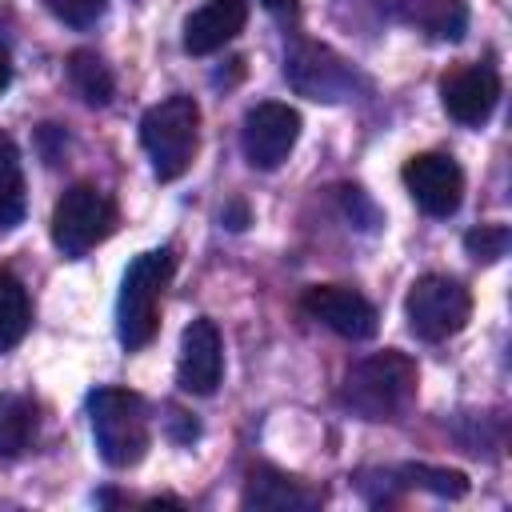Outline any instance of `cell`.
I'll return each mask as SVG.
<instances>
[{
    "label": "cell",
    "instance_id": "7a4b0ae2",
    "mask_svg": "<svg viewBox=\"0 0 512 512\" xmlns=\"http://www.w3.org/2000/svg\"><path fill=\"white\" fill-rule=\"evenodd\" d=\"M172 272H176L172 248H152V252H144L128 264V272L120 280V300H116V336L128 352L144 348L156 336L160 296H164Z\"/></svg>",
    "mask_w": 512,
    "mask_h": 512
},
{
    "label": "cell",
    "instance_id": "3957f363",
    "mask_svg": "<svg viewBox=\"0 0 512 512\" xmlns=\"http://www.w3.org/2000/svg\"><path fill=\"white\" fill-rule=\"evenodd\" d=\"M88 420H92L96 452L108 468H132L144 460L148 440H152V424H148V408L136 392L96 388L88 396Z\"/></svg>",
    "mask_w": 512,
    "mask_h": 512
},
{
    "label": "cell",
    "instance_id": "8992f818",
    "mask_svg": "<svg viewBox=\"0 0 512 512\" xmlns=\"http://www.w3.org/2000/svg\"><path fill=\"white\" fill-rule=\"evenodd\" d=\"M404 316H408V328L412 336L428 340V344H440L448 336H456L468 316H472V296L460 280L452 276H420L412 288H408V300H404Z\"/></svg>",
    "mask_w": 512,
    "mask_h": 512
},
{
    "label": "cell",
    "instance_id": "9c48e42d",
    "mask_svg": "<svg viewBox=\"0 0 512 512\" xmlns=\"http://www.w3.org/2000/svg\"><path fill=\"white\" fill-rule=\"evenodd\" d=\"M300 308L312 320H320L324 328H332L336 336H344V340H372L376 328H380V316H376L372 300L360 296L356 288H344V284H312V288H304Z\"/></svg>",
    "mask_w": 512,
    "mask_h": 512
},
{
    "label": "cell",
    "instance_id": "7c38bea8",
    "mask_svg": "<svg viewBox=\"0 0 512 512\" xmlns=\"http://www.w3.org/2000/svg\"><path fill=\"white\" fill-rule=\"evenodd\" d=\"M500 100V76L492 64H460L440 80V104L460 124H484Z\"/></svg>",
    "mask_w": 512,
    "mask_h": 512
},
{
    "label": "cell",
    "instance_id": "6da1fadb",
    "mask_svg": "<svg viewBox=\"0 0 512 512\" xmlns=\"http://www.w3.org/2000/svg\"><path fill=\"white\" fill-rule=\"evenodd\" d=\"M416 384H420L416 360L396 348H384L348 368L344 404L364 420H392L408 412V404L416 400Z\"/></svg>",
    "mask_w": 512,
    "mask_h": 512
},
{
    "label": "cell",
    "instance_id": "603a6c76",
    "mask_svg": "<svg viewBox=\"0 0 512 512\" xmlns=\"http://www.w3.org/2000/svg\"><path fill=\"white\" fill-rule=\"evenodd\" d=\"M220 220H224V224H228V228H232V232H240V228H244V224H248V208H244V204H240V200H232V204H228V208H224V216H220Z\"/></svg>",
    "mask_w": 512,
    "mask_h": 512
},
{
    "label": "cell",
    "instance_id": "2e32d148",
    "mask_svg": "<svg viewBox=\"0 0 512 512\" xmlns=\"http://www.w3.org/2000/svg\"><path fill=\"white\" fill-rule=\"evenodd\" d=\"M24 220V168L20 148L8 132H0V228H16Z\"/></svg>",
    "mask_w": 512,
    "mask_h": 512
},
{
    "label": "cell",
    "instance_id": "d6986e66",
    "mask_svg": "<svg viewBox=\"0 0 512 512\" xmlns=\"http://www.w3.org/2000/svg\"><path fill=\"white\" fill-rule=\"evenodd\" d=\"M412 20L432 40H460L468 28V4L464 0H416Z\"/></svg>",
    "mask_w": 512,
    "mask_h": 512
},
{
    "label": "cell",
    "instance_id": "ffe728a7",
    "mask_svg": "<svg viewBox=\"0 0 512 512\" xmlns=\"http://www.w3.org/2000/svg\"><path fill=\"white\" fill-rule=\"evenodd\" d=\"M400 476H404L408 484H416V488H428V492H436V496H452V500L468 492V476H464V472H456V468L408 464V468H400Z\"/></svg>",
    "mask_w": 512,
    "mask_h": 512
},
{
    "label": "cell",
    "instance_id": "4fadbf2b",
    "mask_svg": "<svg viewBox=\"0 0 512 512\" xmlns=\"http://www.w3.org/2000/svg\"><path fill=\"white\" fill-rule=\"evenodd\" d=\"M248 20V0H208L184 20V52L188 56H208L236 40V32Z\"/></svg>",
    "mask_w": 512,
    "mask_h": 512
},
{
    "label": "cell",
    "instance_id": "e0dca14e",
    "mask_svg": "<svg viewBox=\"0 0 512 512\" xmlns=\"http://www.w3.org/2000/svg\"><path fill=\"white\" fill-rule=\"evenodd\" d=\"M28 324H32V304L24 284L8 268H0V356L24 340Z\"/></svg>",
    "mask_w": 512,
    "mask_h": 512
},
{
    "label": "cell",
    "instance_id": "44dd1931",
    "mask_svg": "<svg viewBox=\"0 0 512 512\" xmlns=\"http://www.w3.org/2000/svg\"><path fill=\"white\" fill-rule=\"evenodd\" d=\"M464 248H468L472 260L496 264V260L508 252V228H504V224H480V228H472V232L464 236Z\"/></svg>",
    "mask_w": 512,
    "mask_h": 512
},
{
    "label": "cell",
    "instance_id": "30bf717a",
    "mask_svg": "<svg viewBox=\"0 0 512 512\" xmlns=\"http://www.w3.org/2000/svg\"><path fill=\"white\" fill-rule=\"evenodd\" d=\"M404 188L428 216H452L464 200V172L444 152H420L404 164Z\"/></svg>",
    "mask_w": 512,
    "mask_h": 512
},
{
    "label": "cell",
    "instance_id": "277c9868",
    "mask_svg": "<svg viewBox=\"0 0 512 512\" xmlns=\"http://www.w3.org/2000/svg\"><path fill=\"white\" fill-rule=\"evenodd\" d=\"M140 144L152 160L156 180H180L200 144V108L192 96H168L140 116Z\"/></svg>",
    "mask_w": 512,
    "mask_h": 512
},
{
    "label": "cell",
    "instance_id": "9a60e30c",
    "mask_svg": "<svg viewBox=\"0 0 512 512\" xmlns=\"http://www.w3.org/2000/svg\"><path fill=\"white\" fill-rule=\"evenodd\" d=\"M68 84L76 88V96L92 108H104L116 92V80H112V68L92 52V48H76L68 56Z\"/></svg>",
    "mask_w": 512,
    "mask_h": 512
},
{
    "label": "cell",
    "instance_id": "8fae6325",
    "mask_svg": "<svg viewBox=\"0 0 512 512\" xmlns=\"http://www.w3.org/2000/svg\"><path fill=\"white\" fill-rule=\"evenodd\" d=\"M224 376V344H220V328L200 316L184 328L180 336V360H176V380L184 392L192 396H212L216 384Z\"/></svg>",
    "mask_w": 512,
    "mask_h": 512
},
{
    "label": "cell",
    "instance_id": "5bb4252c",
    "mask_svg": "<svg viewBox=\"0 0 512 512\" xmlns=\"http://www.w3.org/2000/svg\"><path fill=\"white\" fill-rule=\"evenodd\" d=\"M244 508H260V512H312L320 508V488H308L296 476H284L276 468H256L244 484Z\"/></svg>",
    "mask_w": 512,
    "mask_h": 512
},
{
    "label": "cell",
    "instance_id": "cb8c5ba5",
    "mask_svg": "<svg viewBox=\"0 0 512 512\" xmlns=\"http://www.w3.org/2000/svg\"><path fill=\"white\" fill-rule=\"evenodd\" d=\"M260 4H264L272 16H292V12H296V0H260Z\"/></svg>",
    "mask_w": 512,
    "mask_h": 512
},
{
    "label": "cell",
    "instance_id": "ba28073f",
    "mask_svg": "<svg viewBox=\"0 0 512 512\" xmlns=\"http://www.w3.org/2000/svg\"><path fill=\"white\" fill-rule=\"evenodd\" d=\"M284 76H288V84H292L300 96H308V100H328V104L348 100L352 88H356V72L348 68V60H340L332 48L308 44V40H300V44L288 48V56H284Z\"/></svg>",
    "mask_w": 512,
    "mask_h": 512
},
{
    "label": "cell",
    "instance_id": "7402d4cb",
    "mask_svg": "<svg viewBox=\"0 0 512 512\" xmlns=\"http://www.w3.org/2000/svg\"><path fill=\"white\" fill-rule=\"evenodd\" d=\"M44 8H48L56 20L72 24V28H88V24H96V20L104 16L108 0H44Z\"/></svg>",
    "mask_w": 512,
    "mask_h": 512
},
{
    "label": "cell",
    "instance_id": "52a82bcc",
    "mask_svg": "<svg viewBox=\"0 0 512 512\" xmlns=\"http://www.w3.org/2000/svg\"><path fill=\"white\" fill-rule=\"evenodd\" d=\"M300 140V112L276 100H264L256 108H248L244 128H240V148L244 160L260 172H272L288 160V152Z\"/></svg>",
    "mask_w": 512,
    "mask_h": 512
},
{
    "label": "cell",
    "instance_id": "5b68a950",
    "mask_svg": "<svg viewBox=\"0 0 512 512\" xmlns=\"http://www.w3.org/2000/svg\"><path fill=\"white\" fill-rule=\"evenodd\" d=\"M116 228V204L96 184H72L52 208V244L64 256H84Z\"/></svg>",
    "mask_w": 512,
    "mask_h": 512
},
{
    "label": "cell",
    "instance_id": "ac0fdd59",
    "mask_svg": "<svg viewBox=\"0 0 512 512\" xmlns=\"http://www.w3.org/2000/svg\"><path fill=\"white\" fill-rule=\"evenodd\" d=\"M32 432H36V408L28 396H16V392H4L0 396V456L12 460L20 456L28 444H32Z\"/></svg>",
    "mask_w": 512,
    "mask_h": 512
},
{
    "label": "cell",
    "instance_id": "d4e9b609",
    "mask_svg": "<svg viewBox=\"0 0 512 512\" xmlns=\"http://www.w3.org/2000/svg\"><path fill=\"white\" fill-rule=\"evenodd\" d=\"M12 84V60H8V52L0 48V92Z\"/></svg>",
    "mask_w": 512,
    "mask_h": 512
}]
</instances>
